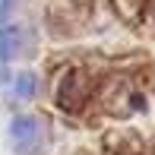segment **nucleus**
<instances>
[{"label": "nucleus", "instance_id": "f257e3e1", "mask_svg": "<svg viewBox=\"0 0 155 155\" xmlns=\"http://www.w3.org/2000/svg\"><path fill=\"white\" fill-rule=\"evenodd\" d=\"M10 136H13V146H16L19 155H35L45 146V133H41L38 117H29V114L16 117L10 124Z\"/></svg>", "mask_w": 155, "mask_h": 155}, {"label": "nucleus", "instance_id": "f03ea898", "mask_svg": "<svg viewBox=\"0 0 155 155\" xmlns=\"http://www.w3.org/2000/svg\"><path fill=\"white\" fill-rule=\"evenodd\" d=\"M32 92H35V76H32V73H22V76L16 79V95H19V98H29Z\"/></svg>", "mask_w": 155, "mask_h": 155}]
</instances>
